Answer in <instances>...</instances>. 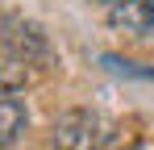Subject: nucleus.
Segmentation results:
<instances>
[{
	"label": "nucleus",
	"mask_w": 154,
	"mask_h": 150,
	"mask_svg": "<svg viewBox=\"0 0 154 150\" xmlns=\"http://www.w3.org/2000/svg\"><path fill=\"white\" fill-rule=\"evenodd\" d=\"M96 4H121V0H96Z\"/></svg>",
	"instance_id": "nucleus-6"
},
{
	"label": "nucleus",
	"mask_w": 154,
	"mask_h": 150,
	"mask_svg": "<svg viewBox=\"0 0 154 150\" xmlns=\"http://www.w3.org/2000/svg\"><path fill=\"white\" fill-rule=\"evenodd\" d=\"M104 138H108V125L92 108H71L50 129V146L54 150H100Z\"/></svg>",
	"instance_id": "nucleus-1"
},
{
	"label": "nucleus",
	"mask_w": 154,
	"mask_h": 150,
	"mask_svg": "<svg viewBox=\"0 0 154 150\" xmlns=\"http://www.w3.org/2000/svg\"><path fill=\"white\" fill-rule=\"evenodd\" d=\"M4 46H8L13 58H25L29 67L50 58V42H46V33H42L33 21H21V17H4Z\"/></svg>",
	"instance_id": "nucleus-2"
},
{
	"label": "nucleus",
	"mask_w": 154,
	"mask_h": 150,
	"mask_svg": "<svg viewBox=\"0 0 154 150\" xmlns=\"http://www.w3.org/2000/svg\"><path fill=\"white\" fill-rule=\"evenodd\" d=\"M112 29H125L133 38H154V0H121L108 13Z\"/></svg>",
	"instance_id": "nucleus-3"
},
{
	"label": "nucleus",
	"mask_w": 154,
	"mask_h": 150,
	"mask_svg": "<svg viewBox=\"0 0 154 150\" xmlns=\"http://www.w3.org/2000/svg\"><path fill=\"white\" fill-rule=\"evenodd\" d=\"M0 67H4V71H0V88H21L29 79V63L25 58H13V54H8V63H0Z\"/></svg>",
	"instance_id": "nucleus-5"
},
{
	"label": "nucleus",
	"mask_w": 154,
	"mask_h": 150,
	"mask_svg": "<svg viewBox=\"0 0 154 150\" xmlns=\"http://www.w3.org/2000/svg\"><path fill=\"white\" fill-rule=\"evenodd\" d=\"M25 129H29L25 104H21V100H13V96H0V146H13Z\"/></svg>",
	"instance_id": "nucleus-4"
}]
</instances>
